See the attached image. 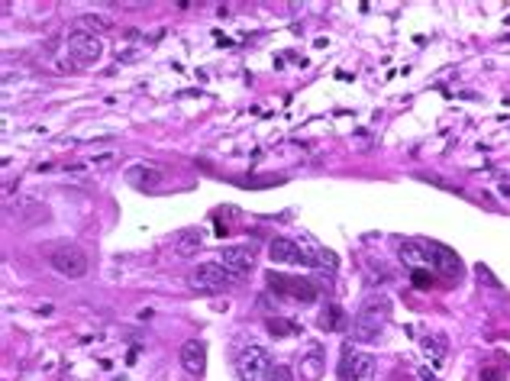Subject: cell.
Instances as JSON below:
<instances>
[{"label":"cell","mask_w":510,"mask_h":381,"mask_svg":"<svg viewBox=\"0 0 510 381\" xmlns=\"http://www.w3.org/2000/svg\"><path fill=\"white\" fill-rule=\"evenodd\" d=\"M384 326H388V301H369L355 313L352 320V336L355 342H378L384 336Z\"/></svg>","instance_id":"6da1fadb"},{"label":"cell","mask_w":510,"mask_h":381,"mask_svg":"<svg viewBox=\"0 0 510 381\" xmlns=\"http://www.w3.org/2000/svg\"><path fill=\"white\" fill-rule=\"evenodd\" d=\"M49 265L55 275H61V278L68 281H78L88 275L90 262H88V252L81 249V246H75V242H59V246H52L49 249Z\"/></svg>","instance_id":"7a4b0ae2"},{"label":"cell","mask_w":510,"mask_h":381,"mask_svg":"<svg viewBox=\"0 0 510 381\" xmlns=\"http://www.w3.org/2000/svg\"><path fill=\"white\" fill-rule=\"evenodd\" d=\"M230 284H236L230 271L223 268L220 262H204L188 275V288L200 294H213V291H226Z\"/></svg>","instance_id":"3957f363"},{"label":"cell","mask_w":510,"mask_h":381,"mask_svg":"<svg viewBox=\"0 0 510 381\" xmlns=\"http://www.w3.org/2000/svg\"><path fill=\"white\" fill-rule=\"evenodd\" d=\"M236 369H239L242 381H271V371H275V362H271L268 349L262 346H246L236 355Z\"/></svg>","instance_id":"277c9868"},{"label":"cell","mask_w":510,"mask_h":381,"mask_svg":"<svg viewBox=\"0 0 510 381\" xmlns=\"http://www.w3.org/2000/svg\"><path fill=\"white\" fill-rule=\"evenodd\" d=\"M68 55L75 59L78 68H90L104 59V42L97 36H88V32H71L68 36Z\"/></svg>","instance_id":"5b68a950"},{"label":"cell","mask_w":510,"mask_h":381,"mask_svg":"<svg viewBox=\"0 0 510 381\" xmlns=\"http://www.w3.org/2000/svg\"><path fill=\"white\" fill-rule=\"evenodd\" d=\"M255 262H259L255 246H226V249L220 252V265L230 271L236 281L252 275V271H255Z\"/></svg>","instance_id":"8992f818"},{"label":"cell","mask_w":510,"mask_h":381,"mask_svg":"<svg viewBox=\"0 0 510 381\" xmlns=\"http://www.w3.org/2000/svg\"><path fill=\"white\" fill-rule=\"evenodd\" d=\"M378 375V362L369 352H352L349 346L342 349V378L352 381H375Z\"/></svg>","instance_id":"52a82bcc"},{"label":"cell","mask_w":510,"mask_h":381,"mask_svg":"<svg viewBox=\"0 0 510 381\" xmlns=\"http://www.w3.org/2000/svg\"><path fill=\"white\" fill-rule=\"evenodd\" d=\"M268 255L275 265H311L307 252L300 249L297 240H288V236H275L268 242Z\"/></svg>","instance_id":"ba28073f"},{"label":"cell","mask_w":510,"mask_h":381,"mask_svg":"<svg viewBox=\"0 0 510 381\" xmlns=\"http://www.w3.org/2000/svg\"><path fill=\"white\" fill-rule=\"evenodd\" d=\"M426 252H430L433 268L440 271V275H446V278H455V275L462 271L459 255H455L449 246H442V242H426Z\"/></svg>","instance_id":"9c48e42d"},{"label":"cell","mask_w":510,"mask_h":381,"mask_svg":"<svg viewBox=\"0 0 510 381\" xmlns=\"http://www.w3.org/2000/svg\"><path fill=\"white\" fill-rule=\"evenodd\" d=\"M181 365L188 375H204L207 371V342L204 340H188L181 346Z\"/></svg>","instance_id":"30bf717a"},{"label":"cell","mask_w":510,"mask_h":381,"mask_svg":"<svg viewBox=\"0 0 510 381\" xmlns=\"http://www.w3.org/2000/svg\"><path fill=\"white\" fill-rule=\"evenodd\" d=\"M398 259L407 265V268H433L430 262V252H426V246H420V242H400L398 246Z\"/></svg>","instance_id":"8fae6325"},{"label":"cell","mask_w":510,"mask_h":381,"mask_svg":"<svg viewBox=\"0 0 510 381\" xmlns=\"http://www.w3.org/2000/svg\"><path fill=\"white\" fill-rule=\"evenodd\" d=\"M323 369H326V355H323L320 346H313L311 352L300 355V378L304 381H317L323 375Z\"/></svg>","instance_id":"7c38bea8"},{"label":"cell","mask_w":510,"mask_h":381,"mask_svg":"<svg viewBox=\"0 0 510 381\" xmlns=\"http://www.w3.org/2000/svg\"><path fill=\"white\" fill-rule=\"evenodd\" d=\"M200 246H204V233L200 230H184L178 240H175V255H181V259H194Z\"/></svg>","instance_id":"4fadbf2b"},{"label":"cell","mask_w":510,"mask_h":381,"mask_svg":"<svg viewBox=\"0 0 510 381\" xmlns=\"http://www.w3.org/2000/svg\"><path fill=\"white\" fill-rule=\"evenodd\" d=\"M110 30V20L107 17H100V13H81L78 20H75V32H88V36H97L100 32Z\"/></svg>","instance_id":"5bb4252c"},{"label":"cell","mask_w":510,"mask_h":381,"mask_svg":"<svg viewBox=\"0 0 510 381\" xmlns=\"http://www.w3.org/2000/svg\"><path fill=\"white\" fill-rule=\"evenodd\" d=\"M126 181H130V184H139V188H152V184L161 181V175L155 168H146V165H133V168L126 171Z\"/></svg>","instance_id":"9a60e30c"},{"label":"cell","mask_w":510,"mask_h":381,"mask_svg":"<svg viewBox=\"0 0 510 381\" xmlns=\"http://www.w3.org/2000/svg\"><path fill=\"white\" fill-rule=\"evenodd\" d=\"M281 284H288L291 288V297L294 301H300V304H311V301H317V291H313V284H307V281H288V278H278Z\"/></svg>","instance_id":"2e32d148"},{"label":"cell","mask_w":510,"mask_h":381,"mask_svg":"<svg viewBox=\"0 0 510 381\" xmlns=\"http://www.w3.org/2000/svg\"><path fill=\"white\" fill-rule=\"evenodd\" d=\"M271 381H291V369H288V365H275V371H271Z\"/></svg>","instance_id":"e0dca14e"},{"label":"cell","mask_w":510,"mask_h":381,"mask_svg":"<svg viewBox=\"0 0 510 381\" xmlns=\"http://www.w3.org/2000/svg\"><path fill=\"white\" fill-rule=\"evenodd\" d=\"M110 162H113V155L107 152V155H94V159H90V165H94V168H104V165H110Z\"/></svg>","instance_id":"ac0fdd59"},{"label":"cell","mask_w":510,"mask_h":381,"mask_svg":"<svg viewBox=\"0 0 510 381\" xmlns=\"http://www.w3.org/2000/svg\"><path fill=\"white\" fill-rule=\"evenodd\" d=\"M498 378H500V371H498V369H488V371H484V381H498Z\"/></svg>","instance_id":"d6986e66"}]
</instances>
